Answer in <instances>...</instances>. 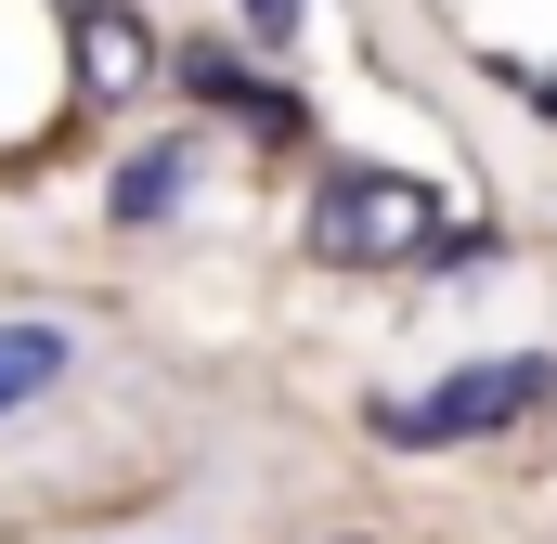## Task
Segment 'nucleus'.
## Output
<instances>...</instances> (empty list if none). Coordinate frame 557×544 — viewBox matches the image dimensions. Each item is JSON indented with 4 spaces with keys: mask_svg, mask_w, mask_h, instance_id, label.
Listing matches in <instances>:
<instances>
[{
    "mask_svg": "<svg viewBox=\"0 0 557 544\" xmlns=\"http://www.w3.org/2000/svg\"><path fill=\"white\" fill-rule=\"evenodd\" d=\"M247 13H260V26H285V13H298V0H247Z\"/></svg>",
    "mask_w": 557,
    "mask_h": 544,
    "instance_id": "nucleus-6",
    "label": "nucleus"
},
{
    "mask_svg": "<svg viewBox=\"0 0 557 544\" xmlns=\"http://www.w3.org/2000/svg\"><path fill=\"white\" fill-rule=\"evenodd\" d=\"M311 247H324V260H454L467 234H454V208H441L428 182H403V169H350V182H324Z\"/></svg>",
    "mask_w": 557,
    "mask_h": 544,
    "instance_id": "nucleus-1",
    "label": "nucleus"
},
{
    "mask_svg": "<svg viewBox=\"0 0 557 544\" xmlns=\"http://www.w3.org/2000/svg\"><path fill=\"white\" fill-rule=\"evenodd\" d=\"M65 350H78L65 324H0V415H26V403H39V390L65 376Z\"/></svg>",
    "mask_w": 557,
    "mask_h": 544,
    "instance_id": "nucleus-3",
    "label": "nucleus"
},
{
    "mask_svg": "<svg viewBox=\"0 0 557 544\" xmlns=\"http://www.w3.org/2000/svg\"><path fill=\"white\" fill-rule=\"evenodd\" d=\"M532 403H545V363H467V376H441L428 403H376V428H389L403 454H441V441H480V428H519Z\"/></svg>",
    "mask_w": 557,
    "mask_h": 544,
    "instance_id": "nucleus-2",
    "label": "nucleus"
},
{
    "mask_svg": "<svg viewBox=\"0 0 557 544\" xmlns=\"http://www.w3.org/2000/svg\"><path fill=\"white\" fill-rule=\"evenodd\" d=\"M350 544H363V532H350Z\"/></svg>",
    "mask_w": 557,
    "mask_h": 544,
    "instance_id": "nucleus-7",
    "label": "nucleus"
},
{
    "mask_svg": "<svg viewBox=\"0 0 557 544\" xmlns=\"http://www.w3.org/2000/svg\"><path fill=\"white\" fill-rule=\"evenodd\" d=\"M131 65H143L131 26H104V13H91V91H131Z\"/></svg>",
    "mask_w": 557,
    "mask_h": 544,
    "instance_id": "nucleus-4",
    "label": "nucleus"
},
{
    "mask_svg": "<svg viewBox=\"0 0 557 544\" xmlns=\"http://www.w3.org/2000/svg\"><path fill=\"white\" fill-rule=\"evenodd\" d=\"M169 195H182V156H143L131 182H117V208H131V221H143V208H169Z\"/></svg>",
    "mask_w": 557,
    "mask_h": 544,
    "instance_id": "nucleus-5",
    "label": "nucleus"
}]
</instances>
